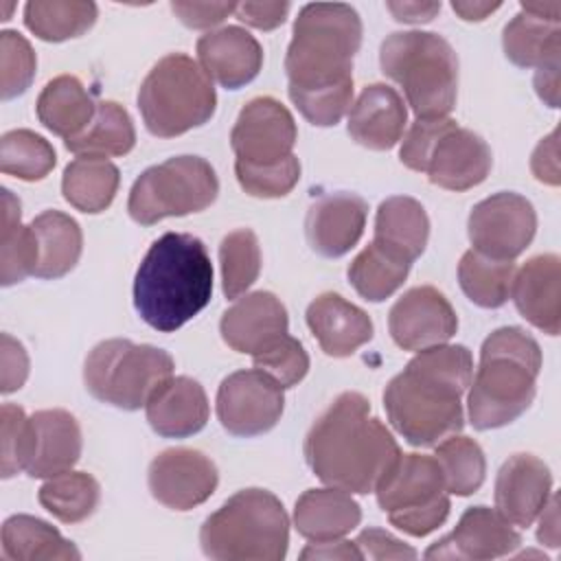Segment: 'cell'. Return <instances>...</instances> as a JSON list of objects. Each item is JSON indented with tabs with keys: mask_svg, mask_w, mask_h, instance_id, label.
<instances>
[{
	"mask_svg": "<svg viewBox=\"0 0 561 561\" xmlns=\"http://www.w3.org/2000/svg\"><path fill=\"white\" fill-rule=\"evenodd\" d=\"M471 377L467 346L436 344L419 351L383 390L390 425L414 447H436L462 430V394Z\"/></svg>",
	"mask_w": 561,
	"mask_h": 561,
	"instance_id": "6da1fadb",
	"label": "cell"
},
{
	"mask_svg": "<svg viewBox=\"0 0 561 561\" xmlns=\"http://www.w3.org/2000/svg\"><path fill=\"white\" fill-rule=\"evenodd\" d=\"M401 456L390 430L370 414L359 392H342L305 436V458L327 484L346 493H375Z\"/></svg>",
	"mask_w": 561,
	"mask_h": 561,
	"instance_id": "7a4b0ae2",
	"label": "cell"
},
{
	"mask_svg": "<svg viewBox=\"0 0 561 561\" xmlns=\"http://www.w3.org/2000/svg\"><path fill=\"white\" fill-rule=\"evenodd\" d=\"M213 294L206 245L186 232H167L151 243L134 278V307L156 331L171 333L197 316Z\"/></svg>",
	"mask_w": 561,
	"mask_h": 561,
	"instance_id": "3957f363",
	"label": "cell"
},
{
	"mask_svg": "<svg viewBox=\"0 0 561 561\" xmlns=\"http://www.w3.org/2000/svg\"><path fill=\"white\" fill-rule=\"evenodd\" d=\"M541 348L519 327L493 331L480 348L469 388V421L476 430H495L522 416L537 392Z\"/></svg>",
	"mask_w": 561,
	"mask_h": 561,
	"instance_id": "277c9868",
	"label": "cell"
},
{
	"mask_svg": "<svg viewBox=\"0 0 561 561\" xmlns=\"http://www.w3.org/2000/svg\"><path fill=\"white\" fill-rule=\"evenodd\" d=\"M362 46V20L351 4H305L285 55L291 90H320L353 81V57Z\"/></svg>",
	"mask_w": 561,
	"mask_h": 561,
	"instance_id": "5b68a950",
	"label": "cell"
},
{
	"mask_svg": "<svg viewBox=\"0 0 561 561\" xmlns=\"http://www.w3.org/2000/svg\"><path fill=\"white\" fill-rule=\"evenodd\" d=\"M287 543V513L265 489L237 491L199 528L204 554L217 561H280Z\"/></svg>",
	"mask_w": 561,
	"mask_h": 561,
	"instance_id": "8992f818",
	"label": "cell"
},
{
	"mask_svg": "<svg viewBox=\"0 0 561 561\" xmlns=\"http://www.w3.org/2000/svg\"><path fill=\"white\" fill-rule=\"evenodd\" d=\"M381 72L403 88L416 118H445L458 94V57L447 39L425 31H399L379 48Z\"/></svg>",
	"mask_w": 561,
	"mask_h": 561,
	"instance_id": "52a82bcc",
	"label": "cell"
},
{
	"mask_svg": "<svg viewBox=\"0 0 561 561\" xmlns=\"http://www.w3.org/2000/svg\"><path fill=\"white\" fill-rule=\"evenodd\" d=\"M138 107L149 134L173 138L208 123L217 107V94L193 57L171 53L140 83Z\"/></svg>",
	"mask_w": 561,
	"mask_h": 561,
	"instance_id": "ba28073f",
	"label": "cell"
},
{
	"mask_svg": "<svg viewBox=\"0 0 561 561\" xmlns=\"http://www.w3.org/2000/svg\"><path fill=\"white\" fill-rule=\"evenodd\" d=\"M173 357L167 351L114 337L99 342L90 351L83 366V383L101 403L138 410L173 375Z\"/></svg>",
	"mask_w": 561,
	"mask_h": 561,
	"instance_id": "9c48e42d",
	"label": "cell"
},
{
	"mask_svg": "<svg viewBox=\"0 0 561 561\" xmlns=\"http://www.w3.org/2000/svg\"><path fill=\"white\" fill-rule=\"evenodd\" d=\"M219 193L210 162L199 156H175L149 167L134 182L127 199L129 217L151 226L167 217H184L208 208Z\"/></svg>",
	"mask_w": 561,
	"mask_h": 561,
	"instance_id": "30bf717a",
	"label": "cell"
},
{
	"mask_svg": "<svg viewBox=\"0 0 561 561\" xmlns=\"http://www.w3.org/2000/svg\"><path fill=\"white\" fill-rule=\"evenodd\" d=\"M537 213L533 204L511 191L478 202L467 221L471 250L495 261H515L533 241Z\"/></svg>",
	"mask_w": 561,
	"mask_h": 561,
	"instance_id": "8fae6325",
	"label": "cell"
},
{
	"mask_svg": "<svg viewBox=\"0 0 561 561\" xmlns=\"http://www.w3.org/2000/svg\"><path fill=\"white\" fill-rule=\"evenodd\" d=\"M283 388L265 373L237 370L217 390V419L221 427L241 438L270 432L283 414Z\"/></svg>",
	"mask_w": 561,
	"mask_h": 561,
	"instance_id": "7c38bea8",
	"label": "cell"
},
{
	"mask_svg": "<svg viewBox=\"0 0 561 561\" xmlns=\"http://www.w3.org/2000/svg\"><path fill=\"white\" fill-rule=\"evenodd\" d=\"M298 131L291 112L272 96H256L243 105L230 131L237 162L265 167L291 156Z\"/></svg>",
	"mask_w": 561,
	"mask_h": 561,
	"instance_id": "4fadbf2b",
	"label": "cell"
},
{
	"mask_svg": "<svg viewBox=\"0 0 561 561\" xmlns=\"http://www.w3.org/2000/svg\"><path fill=\"white\" fill-rule=\"evenodd\" d=\"M151 495L167 508L188 511L204 504L217 489L215 462L197 449L178 447L158 454L147 473Z\"/></svg>",
	"mask_w": 561,
	"mask_h": 561,
	"instance_id": "5bb4252c",
	"label": "cell"
},
{
	"mask_svg": "<svg viewBox=\"0 0 561 561\" xmlns=\"http://www.w3.org/2000/svg\"><path fill=\"white\" fill-rule=\"evenodd\" d=\"M388 331L403 351H423L445 344L458 331L451 302L430 285L408 289L388 313Z\"/></svg>",
	"mask_w": 561,
	"mask_h": 561,
	"instance_id": "9a60e30c",
	"label": "cell"
},
{
	"mask_svg": "<svg viewBox=\"0 0 561 561\" xmlns=\"http://www.w3.org/2000/svg\"><path fill=\"white\" fill-rule=\"evenodd\" d=\"M522 543V535L495 508L471 506L456 528L432 543L425 559H497L511 554Z\"/></svg>",
	"mask_w": 561,
	"mask_h": 561,
	"instance_id": "2e32d148",
	"label": "cell"
},
{
	"mask_svg": "<svg viewBox=\"0 0 561 561\" xmlns=\"http://www.w3.org/2000/svg\"><path fill=\"white\" fill-rule=\"evenodd\" d=\"M552 493L548 465L533 454L511 456L495 478V511L513 526L528 528Z\"/></svg>",
	"mask_w": 561,
	"mask_h": 561,
	"instance_id": "e0dca14e",
	"label": "cell"
},
{
	"mask_svg": "<svg viewBox=\"0 0 561 561\" xmlns=\"http://www.w3.org/2000/svg\"><path fill=\"white\" fill-rule=\"evenodd\" d=\"M368 204L355 193H329L318 197L307 213L305 232L313 252L327 259L346 254L362 237Z\"/></svg>",
	"mask_w": 561,
	"mask_h": 561,
	"instance_id": "ac0fdd59",
	"label": "cell"
},
{
	"mask_svg": "<svg viewBox=\"0 0 561 561\" xmlns=\"http://www.w3.org/2000/svg\"><path fill=\"white\" fill-rule=\"evenodd\" d=\"M493 164L489 145L471 129L454 125L434 145L425 173L434 186L467 191L486 180Z\"/></svg>",
	"mask_w": 561,
	"mask_h": 561,
	"instance_id": "d6986e66",
	"label": "cell"
},
{
	"mask_svg": "<svg viewBox=\"0 0 561 561\" xmlns=\"http://www.w3.org/2000/svg\"><path fill=\"white\" fill-rule=\"evenodd\" d=\"M197 59L210 81L239 90L250 83L263 66V48L241 26H221L197 39Z\"/></svg>",
	"mask_w": 561,
	"mask_h": 561,
	"instance_id": "ffe728a7",
	"label": "cell"
},
{
	"mask_svg": "<svg viewBox=\"0 0 561 561\" xmlns=\"http://www.w3.org/2000/svg\"><path fill=\"white\" fill-rule=\"evenodd\" d=\"M287 327V309L272 291L245 294L226 309L219 322L224 342L232 351L248 355H256L267 344L285 335Z\"/></svg>",
	"mask_w": 561,
	"mask_h": 561,
	"instance_id": "44dd1931",
	"label": "cell"
},
{
	"mask_svg": "<svg viewBox=\"0 0 561 561\" xmlns=\"http://www.w3.org/2000/svg\"><path fill=\"white\" fill-rule=\"evenodd\" d=\"M511 298L517 311L548 335L561 329V261L557 254L528 259L515 272Z\"/></svg>",
	"mask_w": 561,
	"mask_h": 561,
	"instance_id": "7402d4cb",
	"label": "cell"
},
{
	"mask_svg": "<svg viewBox=\"0 0 561 561\" xmlns=\"http://www.w3.org/2000/svg\"><path fill=\"white\" fill-rule=\"evenodd\" d=\"M81 456V427L66 410H39L31 416V445L26 473L53 478L70 471Z\"/></svg>",
	"mask_w": 561,
	"mask_h": 561,
	"instance_id": "603a6c76",
	"label": "cell"
},
{
	"mask_svg": "<svg viewBox=\"0 0 561 561\" xmlns=\"http://www.w3.org/2000/svg\"><path fill=\"white\" fill-rule=\"evenodd\" d=\"M408 110L401 94L386 83L362 90L348 112V136L373 151L392 149L405 131Z\"/></svg>",
	"mask_w": 561,
	"mask_h": 561,
	"instance_id": "cb8c5ba5",
	"label": "cell"
},
{
	"mask_svg": "<svg viewBox=\"0 0 561 561\" xmlns=\"http://www.w3.org/2000/svg\"><path fill=\"white\" fill-rule=\"evenodd\" d=\"M208 399L199 381L191 377H169L145 403L151 430L164 438H186L197 434L208 421Z\"/></svg>",
	"mask_w": 561,
	"mask_h": 561,
	"instance_id": "d4e9b609",
	"label": "cell"
},
{
	"mask_svg": "<svg viewBox=\"0 0 561 561\" xmlns=\"http://www.w3.org/2000/svg\"><path fill=\"white\" fill-rule=\"evenodd\" d=\"M307 324L331 357H348L373 337V320L344 296L327 291L307 307Z\"/></svg>",
	"mask_w": 561,
	"mask_h": 561,
	"instance_id": "484cf974",
	"label": "cell"
},
{
	"mask_svg": "<svg viewBox=\"0 0 561 561\" xmlns=\"http://www.w3.org/2000/svg\"><path fill=\"white\" fill-rule=\"evenodd\" d=\"M381 511H399L425 504L445 491L443 469L436 456L401 454L375 489Z\"/></svg>",
	"mask_w": 561,
	"mask_h": 561,
	"instance_id": "4316f807",
	"label": "cell"
},
{
	"mask_svg": "<svg viewBox=\"0 0 561 561\" xmlns=\"http://www.w3.org/2000/svg\"><path fill=\"white\" fill-rule=\"evenodd\" d=\"M359 522V504L342 489H309L296 500L294 526L309 541L340 539L355 530Z\"/></svg>",
	"mask_w": 561,
	"mask_h": 561,
	"instance_id": "83f0119b",
	"label": "cell"
},
{
	"mask_svg": "<svg viewBox=\"0 0 561 561\" xmlns=\"http://www.w3.org/2000/svg\"><path fill=\"white\" fill-rule=\"evenodd\" d=\"M35 110L48 131L70 140L88 129L96 114V103L77 77L59 75L44 85Z\"/></svg>",
	"mask_w": 561,
	"mask_h": 561,
	"instance_id": "f1b7e54d",
	"label": "cell"
},
{
	"mask_svg": "<svg viewBox=\"0 0 561 561\" xmlns=\"http://www.w3.org/2000/svg\"><path fill=\"white\" fill-rule=\"evenodd\" d=\"M2 559L4 561H77L81 552L72 541L44 519L31 515H13L2 524Z\"/></svg>",
	"mask_w": 561,
	"mask_h": 561,
	"instance_id": "f546056e",
	"label": "cell"
},
{
	"mask_svg": "<svg viewBox=\"0 0 561 561\" xmlns=\"http://www.w3.org/2000/svg\"><path fill=\"white\" fill-rule=\"evenodd\" d=\"M502 48L506 59L519 68L559 66L561 22L519 11L502 31Z\"/></svg>",
	"mask_w": 561,
	"mask_h": 561,
	"instance_id": "4dcf8cb0",
	"label": "cell"
},
{
	"mask_svg": "<svg viewBox=\"0 0 561 561\" xmlns=\"http://www.w3.org/2000/svg\"><path fill=\"white\" fill-rule=\"evenodd\" d=\"M430 239V219L421 202L394 195L379 204L375 215V241L414 261Z\"/></svg>",
	"mask_w": 561,
	"mask_h": 561,
	"instance_id": "1f68e13d",
	"label": "cell"
},
{
	"mask_svg": "<svg viewBox=\"0 0 561 561\" xmlns=\"http://www.w3.org/2000/svg\"><path fill=\"white\" fill-rule=\"evenodd\" d=\"M37 237V278H61L66 276L81 256L83 234L79 224L59 210H44L31 221Z\"/></svg>",
	"mask_w": 561,
	"mask_h": 561,
	"instance_id": "d6a6232c",
	"label": "cell"
},
{
	"mask_svg": "<svg viewBox=\"0 0 561 561\" xmlns=\"http://www.w3.org/2000/svg\"><path fill=\"white\" fill-rule=\"evenodd\" d=\"M118 182L114 162L101 156H79L64 169L61 193L70 206L94 215L112 204Z\"/></svg>",
	"mask_w": 561,
	"mask_h": 561,
	"instance_id": "836d02e7",
	"label": "cell"
},
{
	"mask_svg": "<svg viewBox=\"0 0 561 561\" xmlns=\"http://www.w3.org/2000/svg\"><path fill=\"white\" fill-rule=\"evenodd\" d=\"M410 265V259L373 239L348 265V280L362 298L381 302L403 285Z\"/></svg>",
	"mask_w": 561,
	"mask_h": 561,
	"instance_id": "e575fe53",
	"label": "cell"
},
{
	"mask_svg": "<svg viewBox=\"0 0 561 561\" xmlns=\"http://www.w3.org/2000/svg\"><path fill=\"white\" fill-rule=\"evenodd\" d=\"M136 145V129L127 110L114 101L96 103V114L88 129L66 140V149L77 156H125Z\"/></svg>",
	"mask_w": 561,
	"mask_h": 561,
	"instance_id": "d590c367",
	"label": "cell"
},
{
	"mask_svg": "<svg viewBox=\"0 0 561 561\" xmlns=\"http://www.w3.org/2000/svg\"><path fill=\"white\" fill-rule=\"evenodd\" d=\"M96 22V4L81 0H31L24 4L26 28L44 42L83 35Z\"/></svg>",
	"mask_w": 561,
	"mask_h": 561,
	"instance_id": "8d00e7d4",
	"label": "cell"
},
{
	"mask_svg": "<svg viewBox=\"0 0 561 561\" xmlns=\"http://www.w3.org/2000/svg\"><path fill=\"white\" fill-rule=\"evenodd\" d=\"M515 272L513 261H495L467 250L458 263V283L471 302L484 309H497L511 298Z\"/></svg>",
	"mask_w": 561,
	"mask_h": 561,
	"instance_id": "74e56055",
	"label": "cell"
},
{
	"mask_svg": "<svg viewBox=\"0 0 561 561\" xmlns=\"http://www.w3.org/2000/svg\"><path fill=\"white\" fill-rule=\"evenodd\" d=\"M39 504L59 522L77 524L88 519L101 500L99 482L85 471H64L46 478L37 493Z\"/></svg>",
	"mask_w": 561,
	"mask_h": 561,
	"instance_id": "f35d334b",
	"label": "cell"
},
{
	"mask_svg": "<svg viewBox=\"0 0 561 561\" xmlns=\"http://www.w3.org/2000/svg\"><path fill=\"white\" fill-rule=\"evenodd\" d=\"M57 162L53 145L31 129H11L0 138V171L24 182L46 178Z\"/></svg>",
	"mask_w": 561,
	"mask_h": 561,
	"instance_id": "ab89813d",
	"label": "cell"
},
{
	"mask_svg": "<svg viewBox=\"0 0 561 561\" xmlns=\"http://www.w3.org/2000/svg\"><path fill=\"white\" fill-rule=\"evenodd\" d=\"M436 460L443 469L445 491L454 495L476 493L486 473V460L480 445L467 436H447L436 445Z\"/></svg>",
	"mask_w": 561,
	"mask_h": 561,
	"instance_id": "60d3db41",
	"label": "cell"
},
{
	"mask_svg": "<svg viewBox=\"0 0 561 561\" xmlns=\"http://www.w3.org/2000/svg\"><path fill=\"white\" fill-rule=\"evenodd\" d=\"M221 263V289L230 300L241 298L261 272V248L252 230H232L221 239L219 245Z\"/></svg>",
	"mask_w": 561,
	"mask_h": 561,
	"instance_id": "b9f144b4",
	"label": "cell"
},
{
	"mask_svg": "<svg viewBox=\"0 0 561 561\" xmlns=\"http://www.w3.org/2000/svg\"><path fill=\"white\" fill-rule=\"evenodd\" d=\"M234 175L248 195L274 199V197H285L298 184L300 162L294 153L276 164H265V167L243 164L234 160Z\"/></svg>",
	"mask_w": 561,
	"mask_h": 561,
	"instance_id": "7bdbcfd3",
	"label": "cell"
},
{
	"mask_svg": "<svg viewBox=\"0 0 561 561\" xmlns=\"http://www.w3.org/2000/svg\"><path fill=\"white\" fill-rule=\"evenodd\" d=\"M37 68L31 44L15 31L0 33V94L4 101L20 96L33 83Z\"/></svg>",
	"mask_w": 561,
	"mask_h": 561,
	"instance_id": "ee69618b",
	"label": "cell"
},
{
	"mask_svg": "<svg viewBox=\"0 0 561 561\" xmlns=\"http://www.w3.org/2000/svg\"><path fill=\"white\" fill-rule=\"evenodd\" d=\"M254 368L270 375L280 388H291L305 379L309 370V355L302 344L289 333L280 335L263 351L252 355Z\"/></svg>",
	"mask_w": 561,
	"mask_h": 561,
	"instance_id": "f6af8a7d",
	"label": "cell"
},
{
	"mask_svg": "<svg viewBox=\"0 0 561 561\" xmlns=\"http://www.w3.org/2000/svg\"><path fill=\"white\" fill-rule=\"evenodd\" d=\"M289 90L291 103L298 107V112L318 127H331L340 123V118L346 114V110L353 105V81L320 88V90Z\"/></svg>",
	"mask_w": 561,
	"mask_h": 561,
	"instance_id": "bcb514c9",
	"label": "cell"
},
{
	"mask_svg": "<svg viewBox=\"0 0 561 561\" xmlns=\"http://www.w3.org/2000/svg\"><path fill=\"white\" fill-rule=\"evenodd\" d=\"M31 445V416L20 405L4 403L0 410V476L11 478L26 469Z\"/></svg>",
	"mask_w": 561,
	"mask_h": 561,
	"instance_id": "7dc6e473",
	"label": "cell"
},
{
	"mask_svg": "<svg viewBox=\"0 0 561 561\" xmlns=\"http://www.w3.org/2000/svg\"><path fill=\"white\" fill-rule=\"evenodd\" d=\"M37 237L33 226H18L9 232H2L0 241V283L4 287L24 280L26 276H35L37 270Z\"/></svg>",
	"mask_w": 561,
	"mask_h": 561,
	"instance_id": "c3c4849f",
	"label": "cell"
},
{
	"mask_svg": "<svg viewBox=\"0 0 561 561\" xmlns=\"http://www.w3.org/2000/svg\"><path fill=\"white\" fill-rule=\"evenodd\" d=\"M456 125L449 116L445 118H416L412 127L405 131L401 149H399V160L419 173H425L427 158L436 145V140Z\"/></svg>",
	"mask_w": 561,
	"mask_h": 561,
	"instance_id": "681fc988",
	"label": "cell"
},
{
	"mask_svg": "<svg viewBox=\"0 0 561 561\" xmlns=\"http://www.w3.org/2000/svg\"><path fill=\"white\" fill-rule=\"evenodd\" d=\"M449 508H451V504H449L447 493H440L438 497H434L425 504L390 511L388 519L394 528L403 530L410 537H425L447 519Z\"/></svg>",
	"mask_w": 561,
	"mask_h": 561,
	"instance_id": "f907efd6",
	"label": "cell"
},
{
	"mask_svg": "<svg viewBox=\"0 0 561 561\" xmlns=\"http://www.w3.org/2000/svg\"><path fill=\"white\" fill-rule=\"evenodd\" d=\"M0 392L11 394L20 390L28 377V355L24 346L9 333L0 335Z\"/></svg>",
	"mask_w": 561,
	"mask_h": 561,
	"instance_id": "816d5d0a",
	"label": "cell"
},
{
	"mask_svg": "<svg viewBox=\"0 0 561 561\" xmlns=\"http://www.w3.org/2000/svg\"><path fill=\"white\" fill-rule=\"evenodd\" d=\"M364 559L383 561V559H416V550L392 537L381 528H366L355 539Z\"/></svg>",
	"mask_w": 561,
	"mask_h": 561,
	"instance_id": "f5cc1de1",
	"label": "cell"
},
{
	"mask_svg": "<svg viewBox=\"0 0 561 561\" xmlns=\"http://www.w3.org/2000/svg\"><path fill=\"white\" fill-rule=\"evenodd\" d=\"M234 2H171V11L188 28H210L234 13Z\"/></svg>",
	"mask_w": 561,
	"mask_h": 561,
	"instance_id": "db71d44e",
	"label": "cell"
},
{
	"mask_svg": "<svg viewBox=\"0 0 561 561\" xmlns=\"http://www.w3.org/2000/svg\"><path fill=\"white\" fill-rule=\"evenodd\" d=\"M289 2H239L234 15L259 31H272L285 22Z\"/></svg>",
	"mask_w": 561,
	"mask_h": 561,
	"instance_id": "11a10c76",
	"label": "cell"
},
{
	"mask_svg": "<svg viewBox=\"0 0 561 561\" xmlns=\"http://www.w3.org/2000/svg\"><path fill=\"white\" fill-rule=\"evenodd\" d=\"M559 129H552L546 138L539 140V145L535 147L533 156H530V171L533 175L548 184V186H557L561 175H559Z\"/></svg>",
	"mask_w": 561,
	"mask_h": 561,
	"instance_id": "9f6ffc18",
	"label": "cell"
},
{
	"mask_svg": "<svg viewBox=\"0 0 561 561\" xmlns=\"http://www.w3.org/2000/svg\"><path fill=\"white\" fill-rule=\"evenodd\" d=\"M300 559H342V561H351V559H364L357 543L355 541H346V539H327V541H311L307 543V548L300 552Z\"/></svg>",
	"mask_w": 561,
	"mask_h": 561,
	"instance_id": "6f0895ef",
	"label": "cell"
},
{
	"mask_svg": "<svg viewBox=\"0 0 561 561\" xmlns=\"http://www.w3.org/2000/svg\"><path fill=\"white\" fill-rule=\"evenodd\" d=\"M386 9L399 22L423 24V22H430L440 11V2H388Z\"/></svg>",
	"mask_w": 561,
	"mask_h": 561,
	"instance_id": "680465c9",
	"label": "cell"
},
{
	"mask_svg": "<svg viewBox=\"0 0 561 561\" xmlns=\"http://www.w3.org/2000/svg\"><path fill=\"white\" fill-rule=\"evenodd\" d=\"M537 517H539L537 539L548 548H557L559 546V497L550 495Z\"/></svg>",
	"mask_w": 561,
	"mask_h": 561,
	"instance_id": "91938a15",
	"label": "cell"
},
{
	"mask_svg": "<svg viewBox=\"0 0 561 561\" xmlns=\"http://www.w3.org/2000/svg\"><path fill=\"white\" fill-rule=\"evenodd\" d=\"M535 90L548 107L559 105V66L539 68L535 75Z\"/></svg>",
	"mask_w": 561,
	"mask_h": 561,
	"instance_id": "94428289",
	"label": "cell"
},
{
	"mask_svg": "<svg viewBox=\"0 0 561 561\" xmlns=\"http://www.w3.org/2000/svg\"><path fill=\"white\" fill-rule=\"evenodd\" d=\"M502 2H471V0H454L451 9L465 20V22H482L486 15L497 11Z\"/></svg>",
	"mask_w": 561,
	"mask_h": 561,
	"instance_id": "6125c7cd",
	"label": "cell"
},
{
	"mask_svg": "<svg viewBox=\"0 0 561 561\" xmlns=\"http://www.w3.org/2000/svg\"><path fill=\"white\" fill-rule=\"evenodd\" d=\"M2 232H9L20 226V202L9 188H2Z\"/></svg>",
	"mask_w": 561,
	"mask_h": 561,
	"instance_id": "be15d7a7",
	"label": "cell"
},
{
	"mask_svg": "<svg viewBox=\"0 0 561 561\" xmlns=\"http://www.w3.org/2000/svg\"><path fill=\"white\" fill-rule=\"evenodd\" d=\"M522 11L533 13L543 20L561 22V2L557 0H546V2H522Z\"/></svg>",
	"mask_w": 561,
	"mask_h": 561,
	"instance_id": "e7e4bbea",
	"label": "cell"
}]
</instances>
